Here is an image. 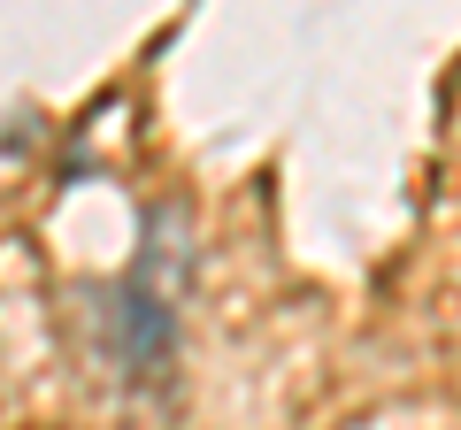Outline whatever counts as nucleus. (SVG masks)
Returning a JSON list of instances; mask_svg holds the SVG:
<instances>
[{
	"mask_svg": "<svg viewBox=\"0 0 461 430\" xmlns=\"http://www.w3.org/2000/svg\"><path fill=\"white\" fill-rule=\"evenodd\" d=\"M185 300H193V215L177 200H154L139 223V254L123 277L93 292V338L123 392H162L177 369Z\"/></svg>",
	"mask_w": 461,
	"mask_h": 430,
	"instance_id": "obj_1",
	"label": "nucleus"
}]
</instances>
